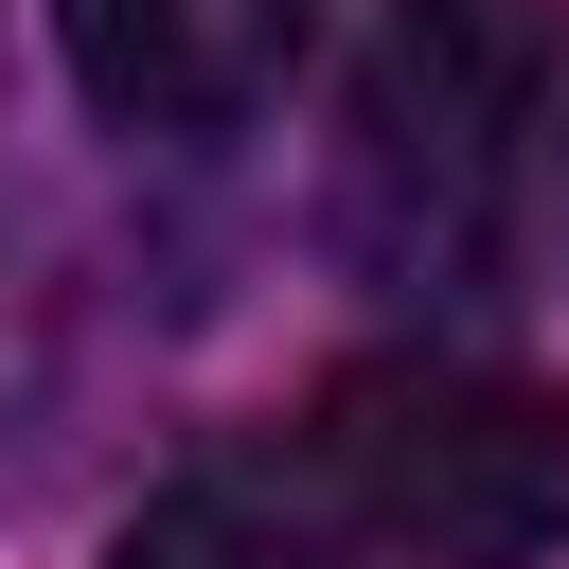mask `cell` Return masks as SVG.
<instances>
[{
	"mask_svg": "<svg viewBox=\"0 0 569 569\" xmlns=\"http://www.w3.org/2000/svg\"><path fill=\"white\" fill-rule=\"evenodd\" d=\"M124 569H320V516H302L284 480H178V498L124 533Z\"/></svg>",
	"mask_w": 569,
	"mask_h": 569,
	"instance_id": "277c9868",
	"label": "cell"
},
{
	"mask_svg": "<svg viewBox=\"0 0 569 569\" xmlns=\"http://www.w3.org/2000/svg\"><path fill=\"white\" fill-rule=\"evenodd\" d=\"M533 89H551V18L533 0H391L373 53H356V231L409 249V267H462L516 196V142H533Z\"/></svg>",
	"mask_w": 569,
	"mask_h": 569,
	"instance_id": "7a4b0ae2",
	"label": "cell"
},
{
	"mask_svg": "<svg viewBox=\"0 0 569 569\" xmlns=\"http://www.w3.org/2000/svg\"><path fill=\"white\" fill-rule=\"evenodd\" d=\"M302 516L391 569H551L569 551V391L516 356H356L302 409Z\"/></svg>",
	"mask_w": 569,
	"mask_h": 569,
	"instance_id": "6da1fadb",
	"label": "cell"
},
{
	"mask_svg": "<svg viewBox=\"0 0 569 569\" xmlns=\"http://www.w3.org/2000/svg\"><path fill=\"white\" fill-rule=\"evenodd\" d=\"M53 36H71V89L160 142H213L302 71V0H53Z\"/></svg>",
	"mask_w": 569,
	"mask_h": 569,
	"instance_id": "3957f363",
	"label": "cell"
}]
</instances>
